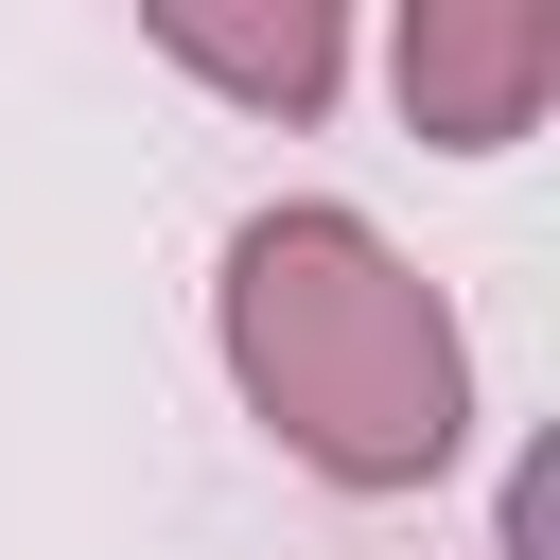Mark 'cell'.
<instances>
[{
  "instance_id": "cell-1",
  "label": "cell",
  "mask_w": 560,
  "mask_h": 560,
  "mask_svg": "<svg viewBox=\"0 0 560 560\" xmlns=\"http://www.w3.org/2000/svg\"><path fill=\"white\" fill-rule=\"evenodd\" d=\"M210 332H228L245 420H262L315 490H350V508L438 490V472L472 455V332H455V298H438L368 210H332V192H262V210L228 228Z\"/></svg>"
},
{
  "instance_id": "cell-2",
  "label": "cell",
  "mask_w": 560,
  "mask_h": 560,
  "mask_svg": "<svg viewBox=\"0 0 560 560\" xmlns=\"http://www.w3.org/2000/svg\"><path fill=\"white\" fill-rule=\"evenodd\" d=\"M385 88H402V122L438 158H508L542 122V88H560V18L542 0H420L385 35Z\"/></svg>"
},
{
  "instance_id": "cell-3",
  "label": "cell",
  "mask_w": 560,
  "mask_h": 560,
  "mask_svg": "<svg viewBox=\"0 0 560 560\" xmlns=\"http://www.w3.org/2000/svg\"><path fill=\"white\" fill-rule=\"evenodd\" d=\"M158 52H175V70H210V88H228V105H262V122H315V105H332V70H350V18H332V0H280V18L158 0Z\"/></svg>"
}]
</instances>
